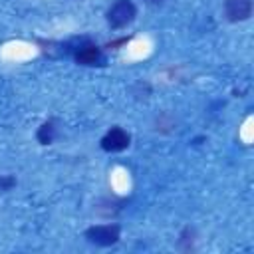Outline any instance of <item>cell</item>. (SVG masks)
Masks as SVG:
<instances>
[{
  "label": "cell",
  "instance_id": "277c9868",
  "mask_svg": "<svg viewBox=\"0 0 254 254\" xmlns=\"http://www.w3.org/2000/svg\"><path fill=\"white\" fill-rule=\"evenodd\" d=\"M224 16L228 22H244L252 16V0H224Z\"/></svg>",
  "mask_w": 254,
  "mask_h": 254
},
{
  "label": "cell",
  "instance_id": "52a82bcc",
  "mask_svg": "<svg viewBox=\"0 0 254 254\" xmlns=\"http://www.w3.org/2000/svg\"><path fill=\"white\" fill-rule=\"evenodd\" d=\"M16 185V179L6 175V177H0V190H10L12 187Z\"/></svg>",
  "mask_w": 254,
  "mask_h": 254
},
{
  "label": "cell",
  "instance_id": "5b68a950",
  "mask_svg": "<svg viewBox=\"0 0 254 254\" xmlns=\"http://www.w3.org/2000/svg\"><path fill=\"white\" fill-rule=\"evenodd\" d=\"M101 50L93 44H83L77 48L75 52V62L81 64V65H97L101 62Z\"/></svg>",
  "mask_w": 254,
  "mask_h": 254
},
{
  "label": "cell",
  "instance_id": "3957f363",
  "mask_svg": "<svg viewBox=\"0 0 254 254\" xmlns=\"http://www.w3.org/2000/svg\"><path fill=\"white\" fill-rule=\"evenodd\" d=\"M129 133L121 127H111L103 137H101V149L103 151H109V153H117V151H123L129 147Z\"/></svg>",
  "mask_w": 254,
  "mask_h": 254
},
{
  "label": "cell",
  "instance_id": "8992f818",
  "mask_svg": "<svg viewBox=\"0 0 254 254\" xmlns=\"http://www.w3.org/2000/svg\"><path fill=\"white\" fill-rule=\"evenodd\" d=\"M36 137H38V141H40L42 145H50V143L54 141V137H56V125H54V121H46V123L38 129Z\"/></svg>",
  "mask_w": 254,
  "mask_h": 254
},
{
  "label": "cell",
  "instance_id": "7a4b0ae2",
  "mask_svg": "<svg viewBox=\"0 0 254 254\" xmlns=\"http://www.w3.org/2000/svg\"><path fill=\"white\" fill-rule=\"evenodd\" d=\"M121 228L119 224H93L85 230V238L95 246H111L119 240Z\"/></svg>",
  "mask_w": 254,
  "mask_h": 254
},
{
  "label": "cell",
  "instance_id": "6da1fadb",
  "mask_svg": "<svg viewBox=\"0 0 254 254\" xmlns=\"http://www.w3.org/2000/svg\"><path fill=\"white\" fill-rule=\"evenodd\" d=\"M137 16V8L133 0H115L107 10V24L113 30H121L129 26Z\"/></svg>",
  "mask_w": 254,
  "mask_h": 254
},
{
  "label": "cell",
  "instance_id": "ba28073f",
  "mask_svg": "<svg viewBox=\"0 0 254 254\" xmlns=\"http://www.w3.org/2000/svg\"><path fill=\"white\" fill-rule=\"evenodd\" d=\"M145 2H147V4H153V6H157V4H161L163 0H145Z\"/></svg>",
  "mask_w": 254,
  "mask_h": 254
}]
</instances>
